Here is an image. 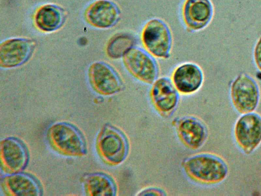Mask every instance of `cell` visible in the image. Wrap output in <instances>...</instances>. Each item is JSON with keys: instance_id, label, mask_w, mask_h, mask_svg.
I'll list each match as a JSON object with an SVG mask.
<instances>
[{"instance_id": "9c48e42d", "label": "cell", "mask_w": 261, "mask_h": 196, "mask_svg": "<svg viewBox=\"0 0 261 196\" xmlns=\"http://www.w3.org/2000/svg\"><path fill=\"white\" fill-rule=\"evenodd\" d=\"M0 157L1 168L7 174L21 172L29 159L25 145L14 137H7L1 141Z\"/></svg>"}, {"instance_id": "5bb4252c", "label": "cell", "mask_w": 261, "mask_h": 196, "mask_svg": "<svg viewBox=\"0 0 261 196\" xmlns=\"http://www.w3.org/2000/svg\"><path fill=\"white\" fill-rule=\"evenodd\" d=\"M177 132L181 141L191 149H198L205 142L208 130L200 118L193 115L185 116L177 124Z\"/></svg>"}, {"instance_id": "e0dca14e", "label": "cell", "mask_w": 261, "mask_h": 196, "mask_svg": "<svg viewBox=\"0 0 261 196\" xmlns=\"http://www.w3.org/2000/svg\"><path fill=\"white\" fill-rule=\"evenodd\" d=\"M85 195L89 196H115L117 186L114 179L101 172L90 173L82 180Z\"/></svg>"}, {"instance_id": "3957f363", "label": "cell", "mask_w": 261, "mask_h": 196, "mask_svg": "<svg viewBox=\"0 0 261 196\" xmlns=\"http://www.w3.org/2000/svg\"><path fill=\"white\" fill-rule=\"evenodd\" d=\"M47 138L51 147L61 154L78 157L86 154V144L83 134L70 123L53 124L48 129Z\"/></svg>"}, {"instance_id": "8fae6325", "label": "cell", "mask_w": 261, "mask_h": 196, "mask_svg": "<svg viewBox=\"0 0 261 196\" xmlns=\"http://www.w3.org/2000/svg\"><path fill=\"white\" fill-rule=\"evenodd\" d=\"M152 85L150 96L154 107L162 114H169L177 106L180 93L168 77L159 78Z\"/></svg>"}, {"instance_id": "277c9868", "label": "cell", "mask_w": 261, "mask_h": 196, "mask_svg": "<svg viewBox=\"0 0 261 196\" xmlns=\"http://www.w3.org/2000/svg\"><path fill=\"white\" fill-rule=\"evenodd\" d=\"M143 46L155 58H170L173 46V35L168 23L160 18H153L144 24L141 32Z\"/></svg>"}, {"instance_id": "6da1fadb", "label": "cell", "mask_w": 261, "mask_h": 196, "mask_svg": "<svg viewBox=\"0 0 261 196\" xmlns=\"http://www.w3.org/2000/svg\"><path fill=\"white\" fill-rule=\"evenodd\" d=\"M186 175L197 183L213 185L224 181L228 173V165L220 156L210 153H196L182 162Z\"/></svg>"}, {"instance_id": "d6986e66", "label": "cell", "mask_w": 261, "mask_h": 196, "mask_svg": "<svg viewBox=\"0 0 261 196\" xmlns=\"http://www.w3.org/2000/svg\"><path fill=\"white\" fill-rule=\"evenodd\" d=\"M137 41L136 36L132 33L117 34L109 41L107 46V54L112 59L122 58L129 50L136 46Z\"/></svg>"}, {"instance_id": "8992f818", "label": "cell", "mask_w": 261, "mask_h": 196, "mask_svg": "<svg viewBox=\"0 0 261 196\" xmlns=\"http://www.w3.org/2000/svg\"><path fill=\"white\" fill-rule=\"evenodd\" d=\"M230 93L233 106L240 114L252 112L258 105L259 87L255 80L247 74H240L234 79Z\"/></svg>"}, {"instance_id": "52a82bcc", "label": "cell", "mask_w": 261, "mask_h": 196, "mask_svg": "<svg viewBox=\"0 0 261 196\" xmlns=\"http://www.w3.org/2000/svg\"><path fill=\"white\" fill-rule=\"evenodd\" d=\"M234 136L244 153H252L261 143V116L252 112L243 114L235 124Z\"/></svg>"}, {"instance_id": "5b68a950", "label": "cell", "mask_w": 261, "mask_h": 196, "mask_svg": "<svg viewBox=\"0 0 261 196\" xmlns=\"http://www.w3.org/2000/svg\"><path fill=\"white\" fill-rule=\"evenodd\" d=\"M122 60L129 74L144 84H152L159 78V65L145 49L135 46L125 54Z\"/></svg>"}, {"instance_id": "7c38bea8", "label": "cell", "mask_w": 261, "mask_h": 196, "mask_svg": "<svg viewBox=\"0 0 261 196\" xmlns=\"http://www.w3.org/2000/svg\"><path fill=\"white\" fill-rule=\"evenodd\" d=\"M171 79L180 93L192 94L201 87L204 74L199 65L188 62L179 65L174 69Z\"/></svg>"}, {"instance_id": "30bf717a", "label": "cell", "mask_w": 261, "mask_h": 196, "mask_svg": "<svg viewBox=\"0 0 261 196\" xmlns=\"http://www.w3.org/2000/svg\"><path fill=\"white\" fill-rule=\"evenodd\" d=\"M214 8L210 0H185L182 8L184 23L190 32L205 29L211 22Z\"/></svg>"}, {"instance_id": "4fadbf2b", "label": "cell", "mask_w": 261, "mask_h": 196, "mask_svg": "<svg viewBox=\"0 0 261 196\" xmlns=\"http://www.w3.org/2000/svg\"><path fill=\"white\" fill-rule=\"evenodd\" d=\"M1 187L7 195L40 196L42 193L38 180L32 175L21 172L3 177L1 180Z\"/></svg>"}, {"instance_id": "ffe728a7", "label": "cell", "mask_w": 261, "mask_h": 196, "mask_svg": "<svg viewBox=\"0 0 261 196\" xmlns=\"http://www.w3.org/2000/svg\"><path fill=\"white\" fill-rule=\"evenodd\" d=\"M137 195H166L167 192L161 187L148 186L141 189L136 194Z\"/></svg>"}, {"instance_id": "9a60e30c", "label": "cell", "mask_w": 261, "mask_h": 196, "mask_svg": "<svg viewBox=\"0 0 261 196\" xmlns=\"http://www.w3.org/2000/svg\"><path fill=\"white\" fill-rule=\"evenodd\" d=\"M120 8L111 0H97L87 8L85 16L91 25L100 29L110 28L119 21Z\"/></svg>"}, {"instance_id": "ba28073f", "label": "cell", "mask_w": 261, "mask_h": 196, "mask_svg": "<svg viewBox=\"0 0 261 196\" xmlns=\"http://www.w3.org/2000/svg\"><path fill=\"white\" fill-rule=\"evenodd\" d=\"M89 77L93 88L103 95L115 94L123 88V81L117 71L103 62H95L90 66Z\"/></svg>"}, {"instance_id": "ac0fdd59", "label": "cell", "mask_w": 261, "mask_h": 196, "mask_svg": "<svg viewBox=\"0 0 261 196\" xmlns=\"http://www.w3.org/2000/svg\"><path fill=\"white\" fill-rule=\"evenodd\" d=\"M35 20L39 29L43 31L51 32L61 26L63 14L61 9L57 6L47 4L37 10Z\"/></svg>"}, {"instance_id": "44dd1931", "label": "cell", "mask_w": 261, "mask_h": 196, "mask_svg": "<svg viewBox=\"0 0 261 196\" xmlns=\"http://www.w3.org/2000/svg\"><path fill=\"white\" fill-rule=\"evenodd\" d=\"M253 58L257 68L261 71V37L259 38L255 45Z\"/></svg>"}, {"instance_id": "2e32d148", "label": "cell", "mask_w": 261, "mask_h": 196, "mask_svg": "<svg viewBox=\"0 0 261 196\" xmlns=\"http://www.w3.org/2000/svg\"><path fill=\"white\" fill-rule=\"evenodd\" d=\"M32 51V45L25 39L6 40L0 45V65L4 68L17 66L24 62Z\"/></svg>"}, {"instance_id": "7a4b0ae2", "label": "cell", "mask_w": 261, "mask_h": 196, "mask_svg": "<svg viewBox=\"0 0 261 196\" xmlns=\"http://www.w3.org/2000/svg\"><path fill=\"white\" fill-rule=\"evenodd\" d=\"M96 148L99 156L105 163L116 166L121 164L127 159L130 144L123 131L107 124L97 135Z\"/></svg>"}]
</instances>
